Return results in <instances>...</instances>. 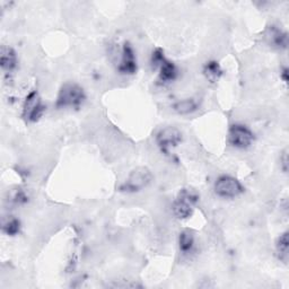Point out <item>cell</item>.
Instances as JSON below:
<instances>
[{
	"label": "cell",
	"mask_w": 289,
	"mask_h": 289,
	"mask_svg": "<svg viewBox=\"0 0 289 289\" xmlns=\"http://www.w3.org/2000/svg\"><path fill=\"white\" fill-rule=\"evenodd\" d=\"M151 180H153V174L147 167H137L129 174L128 179L121 186V190L125 192H138L148 186Z\"/></svg>",
	"instance_id": "3957f363"
},
{
	"label": "cell",
	"mask_w": 289,
	"mask_h": 289,
	"mask_svg": "<svg viewBox=\"0 0 289 289\" xmlns=\"http://www.w3.org/2000/svg\"><path fill=\"white\" fill-rule=\"evenodd\" d=\"M19 228H21V224H19V220H17L16 218H8L3 224L4 232L11 236L16 235L17 233H19Z\"/></svg>",
	"instance_id": "2e32d148"
},
{
	"label": "cell",
	"mask_w": 289,
	"mask_h": 289,
	"mask_svg": "<svg viewBox=\"0 0 289 289\" xmlns=\"http://www.w3.org/2000/svg\"><path fill=\"white\" fill-rule=\"evenodd\" d=\"M44 110L45 108L42 105L41 99H40L38 92L33 90V92L29 93L24 103L25 118H26L28 121L35 122V121H38L40 118H41Z\"/></svg>",
	"instance_id": "52a82bcc"
},
{
	"label": "cell",
	"mask_w": 289,
	"mask_h": 289,
	"mask_svg": "<svg viewBox=\"0 0 289 289\" xmlns=\"http://www.w3.org/2000/svg\"><path fill=\"white\" fill-rule=\"evenodd\" d=\"M84 89L76 84H66L60 89L57 106L58 108H78L85 101Z\"/></svg>",
	"instance_id": "7a4b0ae2"
},
{
	"label": "cell",
	"mask_w": 289,
	"mask_h": 289,
	"mask_svg": "<svg viewBox=\"0 0 289 289\" xmlns=\"http://www.w3.org/2000/svg\"><path fill=\"white\" fill-rule=\"evenodd\" d=\"M195 244V237L194 234L190 231H183L180 234L179 237V245L180 250L183 253H187L192 250Z\"/></svg>",
	"instance_id": "9a60e30c"
},
{
	"label": "cell",
	"mask_w": 289,
	"mask_h": 289,
	"mask_svg": "<svg viewBox=\"0 0 289 289\" xmlns=\"http://www.w3.org/2000/svg\"><path fill=\"white\" fill-rule=\"evenodd\" d=\"M277 253L279 259L285 263L288 261V248H289V240H288V232H285L283 234L279 236L277 241Z\"/></svg>",
	"instance_id": "4fadbf2b"
},
{
	"label": "cell",
	"mask_w": 289,
	"mask_h": 289,
	"mask_svg": "<svg viewBox=\"0 0 289 289\" xmlns=\"http://www.w3.org/2000/svg\"><path fill=\"white\" fill-rule=\"evenodd\" d=\"M215 192L217 196L231 199V198H235L242 194L243 186L240 183V181L236 180L235 177L222 175L216 181Z\"/></svg>",
	"instance_id": "277c9868"
},
{
	"label": "cell",
	"mask_w": 289,
	"mask_h": 289,
	"mask_svg": "<svg viewBox=\"0 0 289 289\" xmlns=\"http://www.w3.org/2000/svg\"><path fill=\"white\" fill-rule=\"evenodd\" d=\"M177 76V70L174 63L170 62L169 60H165V61L160 65L159 67V80L163 83H170L173 82Z\"/></svg>",
	"instance_id": "8fae6325"
},
{
	"label": "cell",
	"mask_w": 289,
	"mask_h": 289,
	"mask_svg": "<svg viewBox=\"0 0 289 289\" xmlns=\"http://www.w3.org/2000/svg\"><path fill=\"white\" fill-rule=\"evenodd\" d=\"M266 38L268 40V43L272 45V47L276 48H287L288 44V38L287 34L281 32L280 29H278L275 26H271L268 28V31L266 33Z\"/></svg>",
	"instance_id": "9c48e42d"
},
{
	"label": "cell",
	"mask_w": 289,
	"mask_h": 289,
	"mask_svg": "<svg viewBox=\"0 0 289 289\" xmlns=\"http://www.w3.org/2000/svg\"><path fill=\"white\" fill-rule=\"evenodd\" d=\"M119 72L125 75H133L137 72V60L134 52V49L131 48L129 43H124L122 49V59L119 66Z\"/></svg>",
	"instance_id": "ba28073f"
},
{
	"label": "cell",
	"mask_w": 289,
	"mask_h": 289,
	"mask_svg": "<svg viewBox=\"0 0 289 289\" xmlns=\"http://www.w3.org/2000/svg\"><path fill=\"white\" fill-rule=\"evenodd\" d=\"M288 150L286 149L285 151L282 153V156L280 157V160L282 162V170L283 172H287L288 170Z\"/></svg>",
	"instance_id": "d6986e66"
},
{
	"label": "cell",
	"mask_w": 289,
	"mask_h": 289,
	"mask_svg": "<svg viewBox=\"0 0 289 289\" xmlns=\"http://www.w3.org/2000/svg\"><path fill=\"white\" fill-rule=\"evenodd\" d=\"M12 198H13L12 200L14 202H16V204H22V202H25V201H26V199H27L26 195H25L22 190L14 191Z\"/></svg>",
	"instance_id": "ac0fdd59"
},
{
	"label": "cell",
	"mask_w": 289,
	"mask_h": 289,
	"mask_svg": "<svg viewBox=\"0 0 289 289\" xmlns=\"http://www.w3.org/2000/svg\"><path fill=\"white\" fill-rule=\"evenodd\" d=\"M281 76H282L283 80H285V82H287V80H288V70H287V68L283 69V72H282Z\"/></svg>",
	"instance_id": "ffe728a7"
},
{
	"label": "cell",
	"mask_w": 289,
	"mask_h": 289,
	"mask_svg": "<svg viewBox=\"0 0 289 289\" xmlns=\"http://www.w3.org/2000/svg\"><path fill=\"white\" fill-rule=\"evenodd\" d=\"M228 140L232 146L244 149L250 147L254 140V135L247 126L243 124H234L228 133Z\"/></svg>",
	"instance_id": "5b68a950"
},
{
	"label": "cell",
	"mask_w": 289,
	"mask_h": 289,
	"mask_svg": "<svg viewBox=\"0 0 289 289\" xmlns=\"http://www.w3.org/2000/svg\"><path fill=\"white\" fill-rule=\"evenodd\" d=\"M199 201V196L194 189H182L176 197L173 205L174 215L180 219L189 218L195 210V206Z\"/></svg>",
	"instance_id": "6da1fadb"
},
{
	"label": "cell",
	"mask_w": 289,
	"mask_h": 289,
	"mask_svg": "<svg viewBox=\"0 0 289 289\" xmlns=\"http://www.w3.org/2000/svg\"><path fill=\"white\" fill-rule=\"evenodd\" d=\"M198 109L197 101L194 99H185L179 101L173 105V110L179 114H189Z\"/></svg>",
	"instance_id": "7c38bea8"
},
{
	"label": "cell",
	"mask_w": 289,
	"mask_h": 289,
	"mask_svg": "<svg viewBox=\"0 0 289 289\" xmlns=\"http://www.w3.org/2000/svg\"><path fill=\"white\" fill-rule=\"evenodd\" d=\"M156 141L162 151L169 154L171 148H174L182 141V134L174 126H166L157 134Z\"/></svg>",
	"instance_id": "8992f818"
},
{
	"label": "cell",
	"mask_w": 289,
	"mask_h": 289,
	"mask_svg": "<svg viewBox=\"0 0 289 289\" xmlns=\"http://www.w3.org/2000/svg\"><path fill=\"white\" fill-rule=\"evenodd\" d=\"M165 57H164V52L162 49H156L155 51L153 52V55H151V65H153L154 69L157 67H160V65L165 61Z\"/></svg>",
	"instance_id": "e0dca14e"
},
{
	"label": "cell",
	"mask_w": 289,
	"mask_h": 289,
	"mask_svg": "<svg viewBox=\"0 0 289 289\" xmlns=\"http://www.w3.org/2000/svg\"><path fill=\"white\" fill-rule=\"evenodd\" d=\"M16 63L17 59L14 50L12 48L3 47L2 55H0V66H2V68L4 70H7V72H12L16 67Z\"/></svg>",
	"instance_id": "30bf717a"
},
{
	"label": "cell",
	"mask_w": 289,
	"mask_h": 289,
	"mask_svg": "<svg viewBox=\"0 0 289 289\" xmlns=\"http://www.w3.org/2000/svg\"><path fill=\"white\" fill-rule=\"evenodd\" d=\"M204 73L206 75V77L209 79L211 83H215L218 79H219V77L222 74V70L220 68L219 63H218L217 61H209L206 63Z\"/></svg>",
	"instance_id": "5bb4252c"
}]
</instances>
